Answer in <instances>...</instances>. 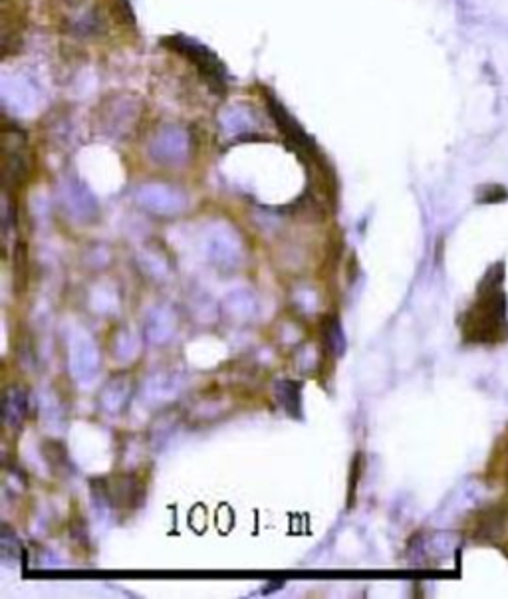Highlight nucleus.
<instances>
[{
  "mask_svg": "<svg viewBox=\"0 0 508 599\" xmlns=\"http://www.w3.org/2000/svg\"><path fill=\"white\" fill-rule=\"evenodd\" d=\"M507 199L508 191L503 185H485L477 193L479 203H503Z\"/></svg>",
  "mask_w": 508,
  "mask_h": 599,
  "instance_id": "f03ea898",
  "label": "nucleus"
},
{
  "mask_svg": "<svg viewBox=\"0 0 508 599\" xmlns=\"http://www.w3.org/2000/svg\"><path fill=\"white\" fill-rule=\"evenodd\" d=\"M501 294L481 290V300L475 304L465 320V336L471 342H499L503 340L505 312L501 310Z\"/></svg>",
  "mask_w": 508,
  "mask_h": 599,
  "instance_id": "f257e3e1",
  "label": "nucleus"
}]
</instances>
